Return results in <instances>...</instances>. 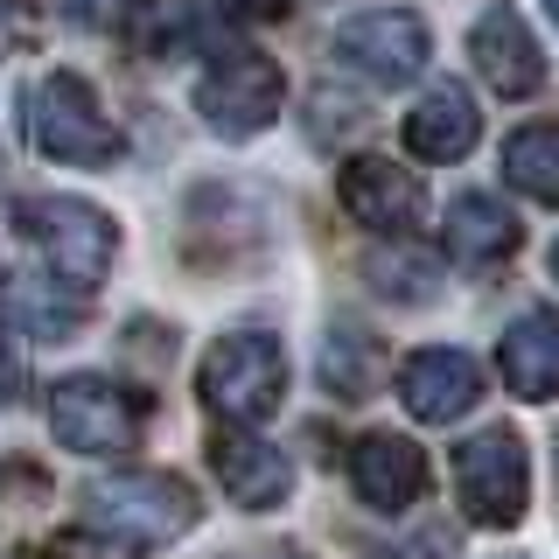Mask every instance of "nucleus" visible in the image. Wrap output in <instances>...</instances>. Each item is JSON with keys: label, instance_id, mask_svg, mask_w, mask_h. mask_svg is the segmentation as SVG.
<instances>
[{"label": "nucleus", "instance_id": "f257e3e1", "mask_svg": "<svg viewBox=\"0 0 559 559\" xmlns=\"http://www.w3.org/2000/svg\"><path fill=\"white\" fill-rule=\"evenodd\" d=\"M78 518L119 552H162V546L197 532L203 503H197V489L182 476H168V468H112V476L84 483Z\"/></svg>", "mask_w": 559, "mask_h": 559}, {"label": "nucleus", "instance_id": "f03ea898", "mask_svg": "<svg viewBox=\"0 0 559 559\" xmlns=\"http://www.w3.org/2000/svg\"><path fill=\"white\" fill-rule=\"evenodd\" d=\"M28 140L35 154L63 168H119V154H127V133L112 127V112L78 70H49L28 84Z\"/></svg>", "mask_w": 559, "mask_h": 559}, {"label": "nucleus", "instance_id": "7ed1b4c3", "mask_svg": "<svg viewBox=\"0 0 559 559\" xmlns=\"http://www.w3.org/2000/svg\"><path fill=\"white\" fill-rule=\"evenodd\" d=\"M14 224H22V245L43 259V273L63 280V287L92 294L98 280L112 273L119 231H112V217H105L98 203H84V197H28L14 210Z\"/></svg>", "mask_w": 559, "mask_h": 559}, {"label": "nucleus", "instance_id": "20e7f679", "mask_svg": "<svg viewBox=\"0 0 559 559\" xmlns=\"http://www.w3.org/2000/svg\"><path fill=\"white\" fill-rule=\"evenodd\" d=\"M197 392L210 413L238 419V427H259L266 413H280L287 399V349L266 329H231V336L210 343L203 371H197Z\"/></svg>", "mask_w": 559, "mask_h": 559}, {"label": "nucleus", "instance_id": "39448f33", "mask_svg": "<svg viewBox=\"0 0 559 559\" xmlns=\"http://www.w3.org/2000/svg\"><path fill=\"white\" fill-rule=\"evenodd\" d=\"M140 427H147V406L119 378L70 371L49 384V433L70 454H127V448H140Z\"/></svg>", "mask_w": 559, "mask_h": 559}, {"label": "nucleus", "instance_id": "423d86ee", "mask_svg": "<svg viewBox=\"0 0 559 559\" xmlns=\"http://www.w3.org/2000/svg\"><path fill=\"white\" fill-rule=\"evenodd\" d=\"M280 105H287V78H280V63L259 57V49H217V63L197 78V112H203V127L224 133V140L266 133L280 119Z\"/></svg>", "mask_w": 559, "mask_h": 559}, {"label": "nucleus", "instance_id": "0eeeda50", "mask_svg": "<svg viewBox=\"0 0 559 559\" xmlns=\"http://www.w3.org/2000/svg\"><path fill=\"white\" fill-rule=\"evenodd\" d=\"M329 57L371 84H413L433 57V35L413 8H364L329 35Z\"/></svg>", "mask_w": 559, "mask_h": 559}, {"label": "nucleus", "instance_id": "6e6552de", "mask_svg": "<svg viewBox=\"0 0 559 559\" xmlns=\"http://www.w3.org/2000/svg\"><path fill=\"white\" fill-rule=\"evenodd\" d=\"M454 489H462V511L476 524H518L524 503H532V462H524V441L511 427H483L476 441L454 448Z\"/></svg>", "mask_w": 559, "mask_h": 559}, {"label": "nucleus", "instance_id": "1a4fd4ad", "mask_svg": "<svg viewBox=\"0 0 559 559\" xmlns=\"http://www.w3.org/2000/svg\"><path fill=\"white\" fill-rule=\"evenodd\" d=\"M336 197H343V210L364 224V231H384V238H406L413 224L427 217V189H419V175L399 168V162H384V154H357V162H343Z\"/></svg>", "mask_w": 559, "mask_h": 559}, {"label": "nucleus", "instance_id": "9d476101", "mask_svg": "<svg viewBox=\"0 0 559 559\" xmlns=\"http://www.w3.org/2000/svg\"><path fill=\"white\" fill-rule=\"evenodd\" d=\"M468 57H476L483 84L497 98H532L538 84H546V57H538L532 28H524V14L511 0H497V8L476 14V28H468Z\"/></svg>", "mask_w": 559, "mask_h": 559}, {"label": "nucleus", "instance_id": "9b49d317", "mask_svg": "<svg viewBox=\"0 0 559 559\" xmlns=\"http://www.w3.org/2000/svg\"><path fill=\"white\" fill-rule=\"evenodd\" d=\"M210 468H217L224 497H231L238 511H273L294 489V462L273 441H259L252 427H238V419H224V433L210 441Z\"/></svg>", "mask_w": 559, "mask_h": 559}, {"label": "nucleus", "instance_id": "f8f14e48", "mask_svg": "<svg viewBox=\"0 0 559 559\" xmlns=\"http://www.w3.org/2000/svg\"><path fill=\"white\" fill-rule=\"evenodd\" d=\"M399 399H406L413 419L448 427V419H462L483 399V371H476L468 349H413V357L399 364Z\"/></svg>", "mask_w": 559, "mask_h": 559}, {"label": "nucleus", "instance_id": "ddd939ff", "mask_svg": "<svg viewBox=\"0 0 559 559\" xmlns=\"http://www.w3.org/2000/svg\"><path fill=\"white\" fill-rule=\"evenodd\" d=\"M349 489H357V503L399 518V511H413L419 489H427V454H419L406 433H364V441L349 448Z\"/></svg>", "mask_w": 559, "mask_h": 559}, {"label": "nucleus", "instance_id": "4468645a", "mask_svg": "<svg viewBox=\"0 0 559 559\" xmlns=\"http://www.w3.org/2000/svg\"><path fill=\"white\" fill-rule=\"evenodd\" d=\"M497 371H503V392L524 399V406H546L559 392V314L532 308L503 329L497 343Z\"/></svg>", "mask_w": 559, "mask_h": 559}, {"label": "nucleus", "instance_id": "2eb2a0df", "mask_svg": "<svg viewBox=\"0 0 559 559\" xmlns=\"http://www.w3.org/2000/svg\"><path fill=\"white\" fill-rule=\"evenodd\" d=\"M476 133H483V112H476V98H468L454 78L433 84V92L406 112V147L419 154V162H462V154L476 147Z\"/></svg>", "mask_w": 559, "mask_h": 559}, {"label": "nucleus", "instance_id": "dca6fc26", "mask_svg": "<svg viewBox=\"0 0 559 559\" xmlns=\"http://www.w3.org/2000/svg\"><path fill=\"white\" fill-rule=\"evenodd\" d=\"M448 252L468 259V266H497V259L518 252V217L497 197L468 189V197L448 203Z\"/></svg>", "mask_w": 559, "mask_h": 559}, {"label": "nucleus", "instance_id": "f3484780", "mask_svg": "<svg viewBox=\"0 0 559 559\" xmlns=\"http://www.w3.org/2000/svg\"><path fill=\"white\" fill-rule=\"evenodd\" d=\"M503 175L538 203H559V119H538V127H518L503 140Z\"/></svg>", "mask_w": 559, "mask_h": 559}, {"label": "nucleus", "instance_id": "a211bd4d", "mask_svg": "<svg viewBox=\"0 0 559 559\" xmlns=\"http://www.w3.org/2000/svg\"><path fill=\"white\" fill-rule=\"evenodd\" d=\"M70 294H78V287H63V280H49V273H43V280H14V287H8V314H14L22 329H35V336L63 343L70 329L84 322Z\"/></svg>", "mask_w": 559, "mask_h": 559}, {"label": "nucleus", "instance_id": "6ab92c4d", "mask_svg": "<svg viewBox=\"0 0 559 559\" xmlns=\"http://www.w3.org/2000/svg\"><path fill=\"white\" fill-rule=\"evenodd\" d=\"M322 378L336 399H371V378H378V349L357 322H336L322 343Z\"/></svg>", "mask_w": 559, "mask_h": 559}, {"label": "nucleus", "instance_id": "aec40b11", "mask_svg": "<svg viewBox=\"0 0 559 559\" xmlns=\"http://www.w3.org/2000/svg\"><path fill=\"white\" fill-rule=\"evenodd\" d=\"M364 273H371V287L384 294V301H406V308H419V301L441 294V266H433L427 252H371Z\"/></svg>", "mask_w": 559, "mask_h": 559}, {"label": "nucleus", "instance_id": "412c9836", "mask_svg": "<svg viewBox=\"0 0 559 559\" xmlns=\"http://www.w3.org/2000/svg\"><path fill=\"white\" fill-rule=\"evenodd\" d=\"M384 559H454V538L448 532H419L406 552H384Z\"/></svg>", "mask_w": 559, "mask_h": 559}, {"label": "nucleus", "instance_id": "4be33fe9", "mask_svg": "<svg viewBox=\"0 0 559 559\" xmlns=\"http://www.w3.org/2000/svg\"><path fill=\"white\" fill-rule=\"evenodd\" d=\"M14 392H22V357H14L8 336H0V406H14Z\"/></svg>", "mask_w": 559, "mask_h": 559}, {"label": "nucleus", "instance_id": "5701e85b", "mask_svg": "<svg viewBox=\"0 0 559 559\" xmlns=\"http://www.w3.org/2000/svg\"><path fill=\"white\" fill-rule=\"evenodd\" d=\"M546 14H552V28H559V0H546Z\"/></svg>", "mask_w": 559, "mask_h": 559}, {"label": "nucleus", "instance_id": "b1692460", "mask_svg": "<svg viewBox=\"0 0 559 559\" xmlns=\"http://www.w3.org/2000/svg\"><path fill=\"white\" fill-rule=\"evenodd\" d=\"M552 280H559V245H552Z\"/></svg>", "mask_w": 559, "mask_h": 559}, {"label": "nucleus", "instance_id": "393cba45", "mask_svg": "<svg viewBox=\"0 0 559 559\" xmlns=\"http://www.w3.org/2000/svg\"><path fill=\"white\" fill-rule=\"evenodd\" d=\"M0 8H8V0H0Z\"/></svg>", "mask_w": 559, "mask_h": 559}]
</instances>
